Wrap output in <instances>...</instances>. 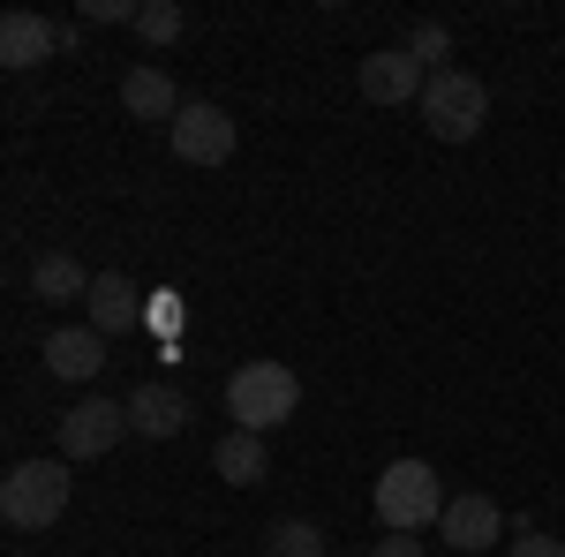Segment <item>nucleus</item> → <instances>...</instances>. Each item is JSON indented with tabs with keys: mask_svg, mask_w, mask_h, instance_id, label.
<instances>
[{
	"mask_svg": "<svg viewBox=\"0 0 565 557\" xmlns=\"http://www.w3.org/2000/svg\"><path fill=\"white\" fill-rule=\"evenodd\" d=\"M212 468L226 474V482H242V490L264 482V468H271V460H264V437H257V429H226L218 452H212Z\"/></svg>",
	"mask_w": 565,
	"mask_h": 557,
	"instance_id": "4468645a",
	"label": "nucleus"
},
{
	"mask_svg": "<svg viewBox=\"0 0 565 557\" xmlns=\"http://www.w3.org/2000/svg\"><path fill=\"white\" fill-rule=\"evenodd\" d=\"M324 557H348V550H324Z\"/></svg>",
	"mask_w": 565,
	"mask_h": 557,
	"instance_id": "5701e85b",
	"label": "nucleus"
},
{
	"mask_svg": "<svg viewBox=\"0 0 565 557\" xmlns=\"http://www.w3.org/2000/svg\"><path fill=\"white\" fill-rule=\"evenodd\" d=\"M0 513L8 527H53L68 513V460H15L0 482Z\"/></svg>",
	"mask_w": 565,
	"mask_h": 557,
	"instance_id": "7ed1b4c3",
	"label": "nucleus"
},
{
	"mask_svg": "<svg viewBox=\"0 0 565 557\" xmlns=\"http://www.w3.org/2000/svg\"><path fill=\"white\" fill-rule=\"evenodd\" d=\"M423 90H430V68H423L407 45H385V53L362 61V98H370V106H407V98L423 106Z\"/></svg>",
	"mask_w": 565,
	"mask_h": 557,
	"instance_id": "0eeeda50",
	"label": "nucleus"
},
{
	"mask_svg": "<svg viewBox=\"0 0 565 557\" xmlns=\"http://www.w3.org/2000/svg\"><path fill=\"white\" fill-rule=\"evenodd\" d=\"M45 369H53L61 385H90V377L106 369V340H98L90 324H61V332H45Z\"/></svg>",
	"mask_w": 565,
	"mask_h": 557,
	"instance_id": "6e6552de",
	"label": "nucleus"
},
{
	"mask_svg": "<svg viewBox=\"0 0 565 557\" xmlns=\"http://www.w3.org/2000/svg\"><path fill=\"white\" fill-rule=\"evenodd\" d=\"M167 143H174V159H189V167H226L234 159V121H226V106L189 98L181 121L167 129Z\"/></svg>",
	"mask_w": 565,
	"mask_h": 557,
	"instance_id": "423d86ee",
	"label": "nucleus"
},
{
	"mask_svg": "<svg viewBox=\"0 0 565 557\" xmlns=\"http://www.w3.org/2000/svg\"><path fill=\"white\" fill-rule=\"evenodd\" d=\"M31 287H39V301H84L90 294V271L76 257H39V264H31Z\"/></svg>",
	"mask_w": 565,
	"mask_h": 557,
	"instance_id": "2eb2a0df",
	"label": "nucleus"
},
{
	"mask_svg": "<svg viewBox=\"0 0 565 557\" xmlns=\"http://www.w3.org/2000/svg\"><path fill=\"white\" fill-rule=\"evenodd\" d=\"M437 535H445V543H452L460 557H476V550H490V543L505 535V513H498L490 497H476V490H468V497H452V505H445Z\"/></svg>",
	"mask_w": 565,
	"mask_h": 557,
	"instance_id": "9d476101",
	"label": "nucleus"
},
{
	"mask_svg": "<svg viewBox=\"0 0 565 557\" xmlns=\"http://www.w3.org/2000/svg\"><path fill=\"white\" fill-rule=\"evenodd\" d=\"M129 437V399H76L61 415V460H106Z\"/></svg>",
	"mask_w": 565,
	"mask_h": 557,
	"instance_id": "39448f33",
	"label": "nucleus"
},
{
	"mask_svg": "<svg viewBox=\"0 0 565 557\" xmlns=\"http://www.w3.org/2000/svg\"><path fill=\"white\" fill-rule=\"evenodd\" d=\"M143 324H151L159 340H174V332H181V294H151V301H143Z\"/></svg>",
	"mask_w": 565,
	"mask_h": 557,
	"instance_id": "6ab92c4d",
	"label": "nucleus"
},
{
	"mask_svg": "<svg viewBox=\"0 0 565 557\" xmlns=\"http://www.w3.org/2000/svg\"><path fill=\"white\" fill-rule=\"evenodd\" d=\"M370 557H430V550H423L415 535H385V543H377V550H370Z\"/></svg>",
	"mask_w": 565,
	"mask_h": 557,
	"instance_id": "4be33fe9",
	"label": "nucleus"
},
{
	"mask_svg": "<svg viewBox=\"0 0 565 557\" xmlns=\"http://www.w3.org/2000/svg\"><path fill=\"white\" fill-rule=\"evenodd\" d=\"M407 53H415L423 68H430V61H445V53H452V39H445V23H407ZM430 76H437V68H430Z\"/></svg>",
	"mask_w": 565,
	"mask_h": 557,
	"instance_id": "a211bd4d",
	"label": "nucleus"
},
{
	"mask_svg": "<svg viewBox=\"0 0 565 557\" xmlns=\"http://www.w3.org/2000/svg\"><path fill=\"white\" fill-rule=\"evenodd\" d=\"M143 0H84V23H136Z\"/></svg>",
	"mask_w": 565,
	"mask_h": 557,
	"instance_id": "aec40b11",
	"label": "nucleus"
},
{
	"mask_svg": "<svg viewBox=\"0 0 565 557\" xmlns=\"http://www.w3.org/2000/svg\"><path fill=\"white\" fill-rule=\"evenodd\" d=\"M264 550L271 557H324V535H317L309 519H279V527L264 535Z\"/></svg>",
	"mask_w": 565,
	"mask_h": 557,
	"instance_id": "f3484780",
	"label": "nucleus"
},
{
	"mask_svg": "<svg viewBox=\"0 0 565 557\" xmlns=\"http://www.w3.org/2000/svg\"><path fill=\"white\" fill-rule=\"evenodd\" d=\"M513 557H565V543H551V535H527V527H521V543H513Z\"/></svg>",
	"mask_w": 565,
	"mask_h": 557,
	"instance_id": "412c9836",
	"label": "nucleus"
},
{
	"mask_svg": "<svg viewBox=\"0 0 565 557\" xmlns=\"http://www.w3.org/2000/svg\"><path fill=\"white\" fill-rule=\"evenodd\" d=\"M121 106H129L136 121H167V129H174L189 98L174 90V76H167V68H129V76H121Z\"/></svg>",
	"mask_w": 565,
	"mask_h": 557,
	"instance_id": "ddd939ff",
	"label": "nucleus"
},
{
	"mask_svg": "<svg viewBox=\"0 0 565 557\" xmlns=\"http://www.w3.org/2000/svg\"><path fill=\"white\" fill-rule=\"evenodd\" d=\"M129 429L167 444V437H181V429H189V399H181L174 385H136L129 392Z\"/></svg>",
	"mask_w": 565,
	"mask_h": 557,
	"instance_id": "f8f14e48",
	"label": "nucleus"
},
{
	"mask_svg": "<svg viewBox=\"0 0 565 557\" xmlns=\"http://www.w3.org/2000/svg\"><path fill=\"white\" fill-rule=\"evenodd\" d=\"M423 121H430L437 143H468V136H482V121H490V90H482V76H468V68H437L430 90H423Z\"/></svg>",
	"mask_w": 565,
	"mask_h": 557,
	"instance_id": "20e7f679",
	"label": "nucleus"
},
{
	"mask_svg": "<svg viewBox=\"0 0 565 557\" xmlns=\"http://www.w3.org/2000/svg\"><path fill=\"white\" fill-rule=\"evenodd\" d=\"M295 407H302V377L287 369V362H242L234 377H226V415L234 429H279L295 422Z\"/></svg>",
	"mask_w": 565,
	"mask_h": 557,
	"instance_id": "f257e3e1",
	"label": "nucleus"
},
{
	"mask_svg": "<svg viewBox=\"0 0 565 557\" xmlns=\"http://www.w3.org/2000/svg\"><path fill=\"white\" fill-rule=\"evenodd\" d=\"M143 301H151V294H136L121 271H98V279H90V294H84L90 332H98V340H114V332H136V324H143Z\"/></svg>",
	"mask_w": 565,
	"mask_h": 557,
	"instance_id": "1a4fd4ad",
	"label": "nucleus"
},
{
	"mask_svg": "<svg viewBox=\"0 0 565 557\" xmlns=\"http://www.w3.org/2000/svg\"><path fill=\"white\" fill-rule=\"evenodd\" d=\"M53 45H68V31H61V23H45V15H31V8L0 15V61H8V68H39Z\"/></svg>",
	"mask_w": 565,
	"mask_h": 557,
	"instance_id": "9b49d317",
	"label": "nucleus"
},
{
	"mask_svg": "<svg viewBox=\"0 0 565 557\" xmlns=\"http://www.w3.org/2000/svg\"><path fill=\"white\" fill-rule=\"evenodd\" d=\"M181 31H189V15H181L174 0H143V8H136V39L143 45H174Z\"/></svg>",
	"mask_w": 565,
	"mask_h": 557,
	"instance_id": "dca6fc26",
	"label": "nucleus"
},
{
	"mask_svg": "<svg viewBox=\"0 0 565 557\" xmlns=\"http://www.w3.org/2000/svg\"><path fill=\"white\" fill-rule=\"evenodd\" d=\"M377 519H385V535H415V527H430V519H445V482H437L430 460H392L385 474H377Z\"/></svg>",
	"mask_w": 565,
	"mask_h": 557,
	"instance_id": "f03ea898",
	"label": "nucleus"
}]
</instances>
